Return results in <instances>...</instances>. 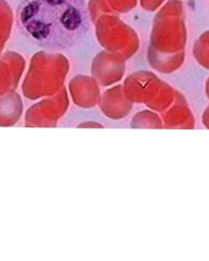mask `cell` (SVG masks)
I'll use <instances>...</instances> for the list:
<instances>
[{
	"label": "cell",
	"instance_id": "obj_1",
	"mask_svg": "<svg viewBox=\"0 0 209 261\" xmlns=\"http://www.w3.org/2000/svg\"><path fill=\"white\" fill-rule=\"evenodd\" d=\"M19 22L35 45L48 51L71 49L90 30L85 0H23Z\"/></svg>",
	"mask_w": 209,
	"mask_h": 261
}]
</instances>
